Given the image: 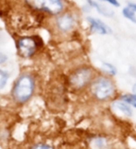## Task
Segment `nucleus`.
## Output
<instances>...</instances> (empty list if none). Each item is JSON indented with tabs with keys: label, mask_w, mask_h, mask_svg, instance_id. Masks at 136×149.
Segmentation results:
<instances>
[{
	"label": "nucleus",
	"mask_w": 136,
	"mask_h": 149,
	"mask_svg": "<svg viewBox=\"0 0 136 149\" xmlns=\"http://www.w3.org/2000/svg\"><path fill=\"white\" fill-rule=\"evenodd\" d=\"M9 79V73L3 68L0 67V91L4 90L7 87Z\"/></svg>",
	"instance_id": "obj_13"
},
{
	"label": "nucleus",
	"mask_w": 136,
	"mask_h": 149,
	"mask_svg": "<svg viewBox=\"0 0 136 149\" xmlns=\"http://www.w3.org/2000/svg\"><path fill=\"white\" fill-rule=\"evenodd\" d=\"M127 5H128L129 7L132 8L133 10H134V12L136 13V3L135 2H128Z\"/></svg>",
	"instance_id": "obj_17"
},
{
	"label": "nucleus",
	"mask_w": 136,
	"mask_h": 149,
	"mask_svg": "<svg viewBox=\"0 0 136 149\" xmlns=\"http://www.w3.org/2000/svg\"><path fill=\"white\" fill-rule=\"evenodd\" d=\"M31 149H54V148L46 143H36L35 146H33Z\"/></svg>",
	"instance_id": "obj_15"
},
{
	"label": "nucleus",
	"mask_w": 136,
	"mask_h": 149,
	"mask_svg": "<svg viewBox=\"0 0 136 149\" xmlns=\"http://www.w3.org/2000/svg\"><path fill=\"white\" fill-rule=\"evenodd\" d=\"M132 92L134 93V94H136V82L133 84V87H132Z\"/></svg>",
	"instance_id": "obj_18"
},
{
	"label": "nucleus",
	"mask_w": 136,
	"mask_h": 149,
	"mask_svg": "<svg viewBox=\"0 0 136 149\" xmlns=\"http://www.w3.org/2000/svg\"><path fill=\"white\" fill-rule=\"evenodd\" d=\"M99 1H101L103 3L109 4L110 6H112L113 8H119L120 7V3H119V0H99Z\"/></svg>",
	"instance_id": "obj_14"
},
{
	"label": "nucleus",
	"mask_w": 136,
	"mask_h": 149,
	"mask_svg": "<svg viewBox=\"0 0 136 149\" xmlns=\"http://www.w3.org/2000/svg\"><path fill=\"white\" fill-rule=\"evenodd\" d=\"M91 95L97 102H107L116 94V85L106 74L96 76L89 86Z\"/></svg>",
	"instance_id": "obj_2"
},
{
	"label": "nucleus",
	"mask_w": 136,
	"mask_h": 149,
	"mask_svg": "<svg viewBox=\"0 0 136 149\" xmlns=\"http://www.w3.org/2000/svg\"><path fill=\"white\" fill-rule=\"evenodd\" d=\"M111 109L112 111L119 116H126V118H130L133 114V107L126 104L122 100H115L111 102Z\"/></svg>",
	"instance_id": "obj_8"
},
{
	"label": "nucleus",
	"mask_w": 136,
	"mask_h": 149,
	"mask_svg": "<svg viewBox=\"0 0 136 149\" xmlns=\"http://www.w3.org/2000/svg\"><path fill=\"white\" fill-rule=\"evenodd\" d=\"M36 88V77L31 73H22L13 84L11 97L18 104H24L34 96Z\"/></svg>",
	"instance_id": "obj_1"
},
{
	"label": "nucleus",
	"mask_w": 136,
	"mask_h": 149,
	"mask_svg": "<svg viewBox=\"0 0 136 149\" xmlns=\"http://www.w3.org/2000/svg\"><path fill=\"white\" fill-rule=\"evenodd\" d=\"M86 3L89 5V7H90L91 9H94V10H96L100 15L104 16V17L111 18L115 15L114 11L112 10L111 8L105 6L104 4L96 1V0H86Z\"/></svg>",
	"instance_id": "obj_9"
},
{
	"label": "nucleus",
	"mask_w": 136,
	"mask_h": 149,
	"mask_svg": "<svg viewBox=\"0 0 136 149\" xmlns=\"http://www.w3.org/2000/svg\"><path fill=\"white\" fill-rule=\"evenodd\" d=\"M119 99L128 104L130 106H132L133 108L136 109V94L134 93H124L119 97Z\"/></svg>",
	"instance_id": "obj_12"
},
{
	"label": "nucleus",
	"mask_w": 136,
	"mask_h": 149,
	"mask_svg": "<svg viewBox=\"0 0 136 149\" xmlns=\"http://www.w3.org/2000/svg\"><path fill=\"white\" fill-rule=\"evenodd\" d=\"M53 26L56 32L60 35H69L76 30L77 26V16L76 12L64 10L54 17Z\"/></svg>",
	"instance_id": "obj_6"
},
{
	"label": "nucleus",
	"mask_w": 136,
	"mask_h": 149,
	"mask_svg": "<svg viewBox=\"0 0 136 149\" xmlns=\"http://www.w3.org/2000/svg\"><path fill=\"white\" fill-rule=\"evenodd\" d=\"M8 56L6 53L0 51V66L6 64L8 63Z\"/></svg>",
	"instance_id": "obj_16"
},
{
	"label": "nucleus",
	"mask_w": 136,
	"mask_h": 149,
	"mask_svg": "<svg viewBox=\"0 0 136 149\" xmlns=\"http://www.w3.org/2000/svg\"><path fill=\"white\" fill-rule=\"evenodd\" d=\"M102 71L108 77H115L118 74V69L113 63L108 62H104L102 63Z\"/></svg>",
	"instance_id": "obj_10"
},
{
	"label": "nucleus",
	"mask_w": 136,
	"mask_h": 149,
	"mask_svg": "<svg viewBox=\"0 0 136 149\" xmlns=\"http://www.w3.org/2000/svg\"><path fill=\"white\" fill-rule=\"evenodd\" d=\"M23 3L35 12L55 17L67 9L65 0H23Z\"/></svg>",
	"instance_id": "obj_3"
},
{
	"label": "nucleus",
	"mask_w": 136,
	"mask_h": 149,
	"mask_svg": "<svg viewBox=\"0 0 136 149\" xmlns=\"http://www.w3.org/2000/svg\"><path fill=\"white\" fill-rule=\"evenodd\" d=\"M121 14H122V16L126 19V20L130 21L133 23H136V13L134 12V10L132 8L128 6V5H126V6L122 8Z\"/></svg>",
	"instance_id": "obj_11"
},
{
	"label": "nucleus",
	"mask_w": 136,
	"mask_h": 149,
	"mask_svg": "<svg viewBox=\"0 0 136 149\" xmlns=\"http://www.w3.org/2000/svg\"><path fill=\"white\" fill-rule=\"evenodd\" d=\"M86 20L89 24V30H90L91 34L99 36H107L112 34L111 28L104 21H102L101 19L92 16H88Z\"/></svg>",
	"instance_id": "obj_7"
},
{
	"label": "nucleus",
	"mask_w": 136,
	"mask_h": 149,
	"mask_svg": "<svg viewBox=\"0 0 136 149\" xmlns=\"http://www.w3.org/2000/svg\"><path fill=\"white\" fill-rule=\"evenodd\" d=\"M39 37L35 36H22L15 42L17 52L22 59H31L37 53L40 49Z\"/></svg>",
	"instance_id": "obj_5"
},
{
	"label": "nucleus",
	"mask_w": 136,
	"mask_h": 149,
	"mask_svg": "<svg viewBox=\"0 0 136 149\" xmlns=\"http://www.w3.org/2000/svg\"><path fill=\"white\" fill-rule=\"evenodd\" d=\"M97 76L95 70L89 65H83L76 68L68 77L69 86L73 90L80 91L91 85L93 79Z\"/></svg>",
	"instance_id": "obj_4"
}]
</instances>
